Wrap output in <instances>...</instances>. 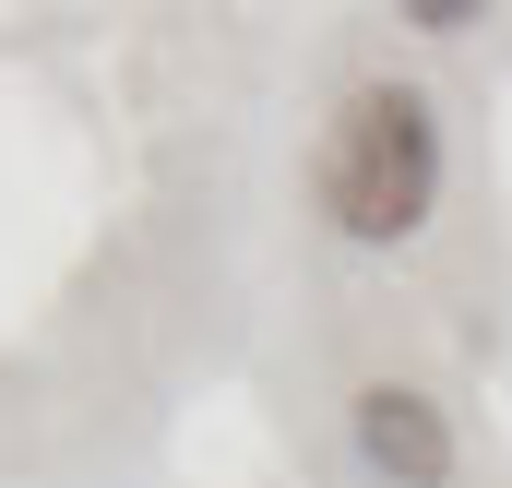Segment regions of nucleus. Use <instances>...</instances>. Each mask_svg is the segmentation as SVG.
Wrapping results in <instances>:
<instances>
[{"label":"nucleus","mask_w":512,"mask_h":488,"mask_svg":"<svg viewBox=\"0 0 512 488\" xmlns=\"http://www.w3.org/2000/svg\"><path fill=\"white\" fill-rule=\"evenodd\" d=\"M441 191V131H429V96L417 84H358L334 108V143H322V215L346 239H417Z\"/></svg>","instance_id":"nucleus-1"},{"label":"nucleus","mask_w":512,"mask_h":488,"mask_svg":"<svg viewBox=\"0 0 512 488\" xmlns=\"http://www.w3.org/2000/svg\"><path fill=\"white\" fill-rule=\"evenodd\" d=\"M358 453H370L393 488H441L453 477V429H441V405L405 393V381H370V393H358Z\"/></svg>","instance_id":"nucleus-2"}]
</instances>
